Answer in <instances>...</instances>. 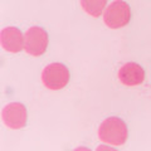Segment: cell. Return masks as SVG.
Segmentation results:
<instances>
[{
	"instance_id": "obj_4",
	"label": "cell",
	"mask_w": 151,
	"mask_h": 151,
	"mask_svg": "<svg viewBox=\"0 0 151 151\" xmlns=\"http://www.w3.org/2000/svg\"><path fill=\"white\" fill-rule=\"evenodd\" d=\"M106 0H81L84 10L93 17H100Z\"/></svg>"
},
{
	"instance_id": "obj_3",
	"label": "cell",
	"mask_w": 151,
	"mask_h": 151,
	"mask_svg": "<svg viewBox=\"0 0 151 151\" xmlns=\"http://www.w3.org/2000/svg\"><path fill=\"white\" fill-rule=\"evenodd\" d=\"M120 81L126 86H136L144 82V69L136 63H126L119 70Z\"/></svg>"
},
{
	"instance_id": "obj_1",
	"label": "cell",
	"mask_w": 151,
	"mask_h": 151,
	"mask_svg": "<svg viewBox=\"0 0 151 151\" xmlns=\"http://www.w3.org/2000/svg\"><path fill=\"white\" fill-rule=\"evenodd\" d=\"M42 79L45 87L50 89H60L68 83L69 72L65 65L60 63H53L44 68Z\"/></svg>"
},
{
	"instance_id": "obj_2",
	"label": "cell",
	"mask_w": 151,
	"mask_h": 151,
	"mask_svg": "<svg viewBox=\"0 0 151 151\" xmlns=\"http://www.w3.org/2000/svg\"><path fill=\"white\" fill-rule=\"evenodd\" d=\"M130 20V8L124 1H115L106 9L105 23L111 28L124 27Z\"/></svg>"
}]
</instances>
